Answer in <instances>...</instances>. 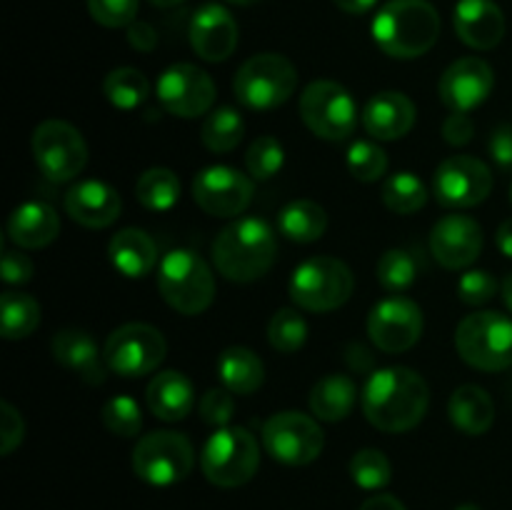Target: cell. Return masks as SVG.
Listing matches in <instances>:
<instances>
[{"instance_id":"obj_1","label":"cell","mask_w":512,"mask_h":510,"mask_svg":"<svg viewBox=\"0 0 512 510\" xmlns=\"http://www.w3.org/2000/svg\"><path fill=\"white\" fill-rule=\"evenodd\" d=\"M430 405V388L405 365L375 370L363 388V413L383 433H405L420 425Z\"/></svg>"},{"instance_id":"obj_2","label":"cell","mask_w":512,"mask_h":510,"mask_svg":"<svg viewBox=\"0 0 512 510\" xmlns=\"http://www.w3.org/2000/svg\"><path fill=\"white\" fill-rule=\"evenodd\" d=\"M278 238L263 218H238L213 243V263L225 280L253 283L275 263Z\"/></svg>"},{"instance_id":"obj_3","label":"cell","mask_w":512,"mask_h":510,"mask_svg":"<svg viewBox=\"0 0 512 510\" xmlns=\"http://www.w3.org/2000/svg\"><path fill=\"white\" fill-rule=\"evenodd\" d=\"M440 38V15L428 0H388L373 20V40L385 55L413 60Z\"/></svg>"},{"instance_id":"obj_4","label":"cell","mask_w":512,"mask_h":510,"mask_svg":"<svg viewBox=\"0 0 512 510\" xmlns=\"http://www.w3.org/2000/svg\"><path fill=\"white\" fill-rule=\"evenodd\" d=\"M353 270L333 255H315L293 270L288 283L290 300L308 313H330L353 295Z\"/></svg>"},{"instance_id":"obj_5","label":"cell","mask_w":512,"mask_h":510,"mask_svg":"<svg viewBox=\"0 0 512 510\" xmlns=\"http://www.w3.org/2000/svg\"><path fill=\"white\" fill-rule=\"evenodd\" d=\"M158 290L173 310L183 315H198L213 305V270L195 250H170L158 265Z\"/></svg>"},{"instance_id":"obj_6","label":"cell","mask_w":512,"mask_h":510,"mask_svg":"<svg viewBox=\"0 0 512 510\" xmlns=\"http://www.w3.org/2000/svg\"><path fill=\"white\" fill-rule=\"evenodd\" d=\"M455 350L475 370H508L512 365V320L495 310L468 315L455 330Z\"/></svg>"},{"instance_id":"obj_7","label":"cell","mask_w":512,"mask_h":510,"mask_svg":"<svg viewBox=\"0 0 512 510\" xmlns=\"http://www.w3.org/2000/svg\"><path fill=\"white\" fill-rule=\"evenodd\" d=\"M258 465V440L248 428H240V425H225L215 430L200 455L203 475L218 488H240L253 480Z\"/></svg>"},{"instance_id":"obj_8","label":"cell","mask_w":512,"mask_h":510,"mask_svg":"<svg viewBox=\"0 0 512 510\" xmlns=\"http://www.w3.org/2000/svg\"><path fill=\"white\" fill-rule=\"evenodd\" d=\"M298 88V70L285 55L258 53L245 60L233 80V93L245 108L273 110L288 103Z\"/></svg>"},{"instance_id":"obj_9","label":"cell","mask_w":512,"mask_h":510,"mask_svg":"<svg viewBox=\"0 0 512 510\" xmlns=\"http://www.w3.org/2000/svg\"><path fill=\"white\" fill-rule=\"evenodd\" d=\"M195 465V450L183 433L155 430L143 435L133 450V470L140 480L155 488H168L190 475Z\"/></svg>"},{"instance_id":"obj_10","label":"cell","mask_w":512,"mask_h":510,"mask_svg":"<svg viewBox=\"0 0 512 510\" xmlns=\"http://www.w3.org/2000/svg\"><path fill=\"white\" fill-rule=\"evenodd\" d=\"M300 118L313 135L338 143L353 135L358 125V105L335 80H313L300 95Z\"/></svg>"},{"instance_id":"obj_11","label":"cell","mask_w":512,"mask_h":510,"mask_svg":"<svg viewBox=\"0 0 512 510\" xmlns=\"http://www.w3.org/2000/svg\"><path fill=\"white\" fill-rule=\"evenodd\" d=\"M168 343L158 328L148 323H125L108 335L103 345L108 370L123 378H143L158 370Z\"/></svg>"},{"instance_id":"obj_12","label":"cell","mask_w":512,"mask_h":510,"mask_svg":"<svg viewBox=\"0 0 512 510\" xmlns=\"http://www.w3.org/2000/svg\"><path fill=\"white\" fill-rule=\"evenodd\" d=\"M33 158L53 183H70L88 165L83 133L65 120H45L33 130Z\"/></svg>"},{"instance_id":"obj_13","label":"cell","mask_w":512,"mask_h":510,"mask_svg":"<svg viewBox=\"0 0 512 510\" xmlns=\"http://www.w3.org/2000/svg\"><path fill=\"white\" fill-rule=\"evenodd\" d=\"M325 445V435L318 420L298 410H283L265 420L263 448L273 460L283 465H308L320 458Z\"/></svg>"},{"instance_id":"obj_14","label":"cell","mask_w":512,"mask_h":510,"mask_svg":"<svg viewBox=\"0 0 512 510\" xmlns=\"http://www.w3.org/2000/svg\"><path fill=\"white\" fill-rule=\"evenodd\" d=\"M155 95L170 115L193 120L208 115L213 108L215 83L198 65L175 63L163 70L155 83Z\"/></svg>"},{"instance_id":"obj_15","label":"cell","mask_w":512,"mask_h":510,"mask_svg":"<svg viewBox=\"0 0 512 510\" xmlns=\"http://www.w3.org/2000/svg\"><path fill=\"white\" fill-rule=\"evenodd\" d=\"M368 335L383 353H405L423 335V310L405 295H390L370 310Z\"/></svg>"},{"instance_id":"obj_16","label":"cell","mask_w":512,"mask_h":510,"mask_svg":"<svg viewBox=\"0 0 512 510\" xmlns=\"http://www.w3.org/2000/svg\"><path fill=\"white\" fill-rule=\"evenodd\" d=\"M435 198L445 208H475L493 190V173L488 163L473 155H453L435 170Z\"/></svg>"},{"instance_id":"obj_17","label":"cell","mask_w":512,"mask_h":510,"mask_svg":"<svg viewBox=\"0 0 512 510\" xmlns=\"http://www.w3.org/2000/svg\"><path fill=\"white\" fill-rule=\"evenodd\" d=\"M253 193V180L230 165H210L193 180V200L213 218H235L245 213Z\"/></svg>"},{"instance_id":"obj_18","label":"cell","mask_w":512,"mask_h":510,"mask_svg":"<svg viewBox=\"0 0 512 510\" xmlns=\"http://www.w3.org/2000/svg\"><path fill=\"white\" fill-rule=\"evenodd\" d=\"M495 73L483 58H460L448 65L438 83V95L450 113H470L490 98Z\"/></svg>"},{"instance_id":"obj_19","label":"cell","mask_w":512,"mask_h":510,"mask_svg":"<svg viewBox=\"0 0 512 510\" xmlns=\"http://www.w3.org/2000/svg\"><path fill=\"white\" fill-rule=\"evenodd\" d=\"M480 250H483V228L470 215H445L430 230V253L443 268H468L478 260Z\"/></svg>"},{"instance_id":"obj_20","label":"cell","mask_w":512,"mask_h":510,"mask_svg":"<svg viewBox=\"0 0 512 510\" xmlns=\"http://www.w3.org/2000/svg\"><path fill=\"white\" fill-rule=\"evenodd\" d=\"M240 30L233 13L218 3H205L190 20V45L208 63H223L238 48Z\"/></svg>"},{"instance_id":"obj_21","label":"cell","mask_w":512,"mask_h":510,"mask_svg":"<svg viewBox=\"0 0 512 510\" xmlns=\"http://www.w3.org/2000/svg\"><path fill=\"white\" fill-rule=\"evenodd\" d=\"M65 213L90 230L108 228L123 210L118 190L103 180H80L65 193Z\"/></svg>"},{"instance_id":"obj_22","label":"cell","mask_w":512,"mask_h":510,"mask_svg":"<svg viewBox=\"0 0 512 510\" xmlns=\"http://www.w3.org/2000/svg\"><path fill=\"white\" fill-rule=\"evenodd\" d=\"M453 25L458 38L473 50L498 48L505 35V15L495 0H458Z\"/></svg>"},{"instance_id":"obj_23","label":"cell","mask_w":512,"mask_h":510,"mask_svg":"<svg viewBox=\"0 0 512 510\" xmlns=\"http://www.w3.org/2000/svg\"><path fill=\"white\" fill-rule=\"evenodd\" d=\"M363 128L375 140H398L413 130L415 125V105L408 95L403 93H378L365 103Z\"/></svg>"},{"instance_id":"obj_24","label":"cell","mask_w":512,"mask_h":510,"mask_svg":"<svg viewBox=\"0 0 512 510\" xmlns=\"http://www.w3.org/2000/svg\"><path fill=\"white\" fill-rule=\"evenodd\" d=\"M53 355L60 365L73 370L80 380L88 385H103L105 373H108V363L105 355H100L98 343L93 335L85 330L68 328L55 333L53 338Z\"/></svg>"},{"instance_id":"obj_25","label":"cell","mask_w":512,"mask_h":510,"mask_svg":"<svg viewBox=\"0 0 512 510\" xmlns=\"http://www.w3.org/2000/svg\"><path fill=\"white\" fill-rule=\"evenodd\" d=\"M8 235L23 250L45 248L60 235L58 210L43 200H28L8 218Z\"/></svg>"},{"instance_id":"obj_26","label":"cell","mask_w":512,"mask_h":510,"mask_svg":"<svg viewBox=\"0 0 512 510\" xmlns=\"http://www.w3.org/2000/svg\"><path fill=\"white\" fill-rule=\"evenodd\" d=\"M145 403L155 418L165 420V423H178V420L188 418L195 405L193 383L185 378V373L163 370L150 380L148 390H145Z\"/></svg>"},{"instance_id":"obj_27","label":"cell","mask_w":512,"mask_h":510,"mask_svg":"<svg viewBox=\"0 0 512 510\" xmlns=\"http://www.w3.org/2000/svg\"><path fill=\"white\" fill-rule=\"evenodd\" d=\"M108 258L125 278H145L158 265V245L145 230L123 228L110 238Z\"/></svg>"},{"instance_id":"obj_28","label":"cell","mask_w":512,"mask_h":510,"mask_svg":"<svg viewBox=\"0 0 512 510\" xmlns=\"http://www.w3.org/2000/svg\"><path fill=\"white\" fill-rule=\"evenodd\" d=\"M448 415L465 435H483L493 428L495 403L480 385H460L448 400Z\"/></svg>"},{"instance_id":"obj_29","label":"cell","mask_w":512,"mask_h":510,"mask_svg":"<svg viewBox=\"0 0 512 510\" xmlns=\"http://www.w3.org/2000/svg\"><path fill=\"white\" fill-rule=\"evenodd\" d=\"M355 400H358L355 380L350 375L330 373L313 385L308 403L315 418L325 420V423H338L353 413Z\"/></svg>"},{"instance_id":"obj_30","label":"cell","mask_w":512,"mask_h":510,"mask_svg":"<svg viewBox=\"0 0 512 510\" xmlns=\"http://www.w3.org/2000/svg\"><path fill=\"white\" fill-rule=\"evenodd\" d=\"M218 378L233 395H250L263 385L265 365L250 348L233 345L220 353Z\"/></svg>"},{"instance_id":"obj_31","label":"cell","mask_w":512,"mask_h":510,"mask_svg":"<svg viewBox=\"0 0 512 510\" xmlns=\"http://www.w3.org/2000/svg\"><path fill=\"white\" fill-rule=\"evenodd\" d=\"M278 230L290 243H315L328 230V213L315 200H290L278 213Z\"/></svg>"},{"instance_id":"obj_32","label":"cell","mask_w":512,"mask_h":510,"mask_svg":"<svg viewBox=\"0 0 512 510\" xmlns=\"http://www.w3.org/2000/svg\"><path fill=\"white\" fill-rule=\"evenodd\" d=\"M40 325V303L28 293L5 290L0 298V330L5 340H23Z\"/></svg>"},{"instance_id":"obj_33","label":"cell","mask_w":512,"mask_h":510,"mask_svg":"<svg viewBox=\"0 0 512 510\" xmlns=\"http://www.w3.org/2000/svg\"><path fill=\"white\" fill-rule=\"evenodd\" d=\"M245 135V120L230 105H220V108L210 110L200 128V140L210 153H230L240 145Z\"/></svg>"},{"instance_id":"obj_34","label":"cell","mask_w":512,"mask_h":510,"mask_svg":"<svg viewBox=\"0 0 512 510\" xmlns=\"http://www.w3.org/2000/svg\"><path fill=\"white\" fill-rule=\"evenodd\" d=\"M383 205L395 215H413L428 203V188L423 180L410 170L403 173L388 175L383 180V190H380Z\"/></svg>"},{"instance_id":"obj_35","label":"cell","mask_w":512,"mask_h":510,"mask_svg":"<svg viewBox=\"0 0 512 510\" xmlns=\"http://www.w3.org/2000/svg\"><path fill=\"white\" fill-rule=\"evenodd\" d=\"M135 198L155 213L170 210L180 200V178L170 168H148L135 183Z\"/></svg>"},{"instance_id":"obj_36","label":"cell","mask_w":512,"mask_h":510,"mask_svg":"<svg viewBox=\"0 0 512 510\" xmlns=\"http://www.w3.org/2000/svg\"><path fill=\"white\" fill-rule=\"evenodd\" d=\"M103 95L118 110H135L150 95V83L143 70L115 68L105 75Z\"/></svg>"},{"instance_id":"obj_37","label":"cell","mask_w":512,"mask_h":510,"mask_svg":"<svg viewBox=\"0 0 512 510\" xmlns=\"http://www.w3.org/2000/svg\"><path fill=\"white\" fill-rule=\"evenodd\" d=\"M268 340L278 353H298L308 340V323L293 308H280L268 323Z\"/></svg>"},{"instance_id":"obj_38","label":"cell","mask_w":512,"mask_h":510,"mask_svg":"<svg viewBox=\"0 0 512 510\" xmlns=\"http://www.w3.org/2000/svg\"><path fill=\"white\" fill-rule=\"evenodd\" d=\"M378 283L388 290L390 295H400L415 283L418 278V265L408 250H385L378 260Z\"/></svg>"},{"instance_id":"obj_39","label":"cell","mask_w":512,"mask_h":510,"mask_svg":"<svg viewBox=\"0 0 512 510\" xmlns=\"http://www.w3.org/2000/svg\"><path fill=\"white\" fill-rule=\"evenodd\" d=\"M350 478L363 490H380L393 478V468L385 453L375 448H363L350 460Z\"/></svg>"},{"instance_id":"obj_40","label":"cell","mask_w":512,"mask_h":510,"mask_svg":"<svg viewBox=\"0 0 512 510\" xmlns=\"http://www.w3.org/2000/svg\"><path fill=\"white\" fill-rule=\"evenodd\" d=\"M100 420L105 428L118 438H135L143 428V413H140L138 400L130 395H115L100 410Z\"/></svg>"},{"instance_id":"obj_41","label":"cell","mask_w":512,"mask_h":510,"mask_svg":"<svg viewBox=\"0 0 512 510\" xmlns=\"http://www.w3.org/2000/svg\"><path fill=\"white\" fill-rule=\"evenodd\" d=\"M285 163L283 143L273 135H260L250 143L248 153H245V168L255 180H270L278 175V170Z\"/></svg>"},{"instance_id":"obj_42","label":"cell","mask_w":512,"mask_h":510,"mask_svg":"<svg viewBox=\"0 0 512 510\" xmlns=\"http://www.w3.org/2000/svg\"><path fill=\"white\" fill-rule=\"evenodd\" d=\"M348 170L360 183H375L388 173V153L370 140H358L348 150Z\"/></svg>"},{"instance_id":"obj_43","label":"cell","mask_w":512,"mask_h":510,"mask_svg":"<svg viewBox=\"0 0 512 510\" xmlns=\"http://www.w3.org/2000/svg\"><path fill=\"white\" fill-rule=\"evenodd\" d=\"M140 0H88V10L103 28H128L135 23Z\"/></svg>"},{"instance_id":"obj_44","label":"cell","mask_w":512,"mask_h":510,"mask_svg":"<svg viewBox=\"0 0 512 510\" xmlns=\"http://www.w3.org/2000/svg\"><path fill=\"white\" fill-rule=\"evenodd\" d=\"M498 280L488 270H468L463 278L458 280V298L465 305H485L495 298L498 293Z\"/></svg>"},{"instance_id":"obj_45","label":"cell","mask_w":512,"mask_h":510,"mask_svg":"<svg viewBox=\"0 0 512 510\" xmlns=\"http://www.w3.org/2000/svg\"><path fill=\"white\" fill-rule=\"evenodd\" d=\"M235 413V400L228 388H210L208 393L200 398V418L203 423L215 425V428H225Z\"/></svg>"},{"instance_id":"obj_46","label":"cell","mask_w":512,"mask_h":510,"mask_svg":"<svg viewBox=\"0 0 512 510\" xmlns=\"http://www.w3.org/2000/svg\"><path fill=\"white\" fill-rule=\"evenodd\" d=\"M25 425L18 410L3 400L0 403V455H10L20 443H23Z\"/></svg>"},{"instance_id":"obj_47","label":"cell","mask_w":512,"mask_h":510,"mask_svg":"<svg viewBox=\"0 0 512 510\" xmlns=\"http://www.w3.org/2000/svg\"><path fill=\"white\" fill-rule=\"evenodd\" d=\"M33 260L23 253H15V250H5L3 253V265H0V273L8 285H25L33 280Z\"/></svg>"},{"instance_id":"obj_48","label":"cell","mask_w":512,"mask_h":510,"mask_svg":"<svg viewBox=\"0 0 512 510\" xmlns=\"http://www.w3.org/2000/svg\"><path fill=\"white\" fill-rule=\"evenodd\" d=\"M475 135V125L468 113H450L443 123V138L448 145H468Z\"/></svg>"},{"instance_id":"obj_49","label":"cell","mask_w":512,"mask_h":510,"mask_svg":"<svg viewBox=\"0 0 512 510\" xmlns=\"http://www.w3.org/2000/svg\"><path fill=\"white\" fill-rule=\"evenodd\" d=\"M490 155L503 170H512V125H498L490 135Z\"/></svg>"},{"instance_id":"obj_50","label":"cell","mask_w":512,"mask_h":510,"mask_svg":"<svg viewBox=\"0 0 512 510\" xmlns=\"http://www.w3.org/2000/svg\"><path fill=\"white\" fill-rule=\"evenodd\" d=\"M128 43L140 53H153L155 45H158V33L145 20H135V23L128 25Z\"/></svg>"},{"instance_id":"obj_51","label":"cell","mask_w":512,"mask_h":510,"mask_svg":"<svg viewBox=\"0 0 512 510\" xmlns=\"http://www.w3.org/2000/svg\"><path fill=\"white\" fill-rule=\"evenodd\" d=\"M360 510H408L395 495H373L360 505Z\"/></svg>"},{"instance_id":"obj_52","label":"cell","mask_w":512,"mask_h":510,"mask_svg":"<svg viewBox=\"0 0 512 510\" xmlns=\"http://www.w3.org/2000/svg\"><path fill=\"white\" fill-rule=\"evenodd\" d=\"M333 3L338 5V8L343 10V13L363 15V13H368V10H373L378 0H333Z\"/></svg>"},{"instance_id":"obj_53","label":"cell","mask_w":512,"mask_h":510,"mask_svg":"<svg viewBox=\"0 0 512 510\" xmlns=\"http://www.w3.org/2000/svg\"><path fill=\"white\" fill-rule=\"evenodd\" d=\"M495 240H498V248L503 250L508 258H512V218H508L503 225H500L498 238H495Z\"/></svg>"},{"instance_id":"obj_54","label":"cell","mask_w":512,"mask_h":510,"mask_svg":"<svg viewBox=\"0 0 512 510\" xmlns=\"http://www.w3.org/2000/svg\"><path fill=\"white\" fill-rule=\"evenodd\" d=\"M500 290H503V300H505V305H508L510 313H512V273L508 275V278L503 280V285H500Z\"/></svg>"},{"instance_id":"obj_55","label":"cell","mask_w":512,"mask_h":510,"mask_svg":"<svg viewBox=\"0 0 512 510\" xmlns=\"http://www.w3.org/2000/svg\"><path fill=\"white\" fill-rule=\"evenodd\" d=\"M150 3H153L155 8H175V5L185 3V0H150Z\"/></svg>"},{"instance_id":"obj_56","label":"cell","mask_w":512,"mask_h":510,"mask_svg":"<svg viewBox=\"0 0 512 510\" xmlns=\"http://www.w3.org/2000/svg\"><path fill=\"white\" fill-rule=\"evenodd\" d=\"M455 510H483V508H478L475 503H465V505H460V508H455Z\"/></svg>"},{"instance_id":"obj_57","label":"cell","mask_w":512,"mask_h":510,"mask_svg":"<svg viewBox=\"0 0 512 510\" xmlns=\"http://www.w3.org/2000/svg\"><path fill=\"white\" fill-rule=\"evenodd\" d=\"M228 3H233V5H253V3H258V0H228Z\"/></svg>"},{"instance_id":"obj_58","label":"cell","mask_w":512,"mask_h":510,"mask_svg":"<svg viewBox=\"0 0 512 510\" xmlns=\"http://www.w3.org/2000/svg\"><path fill=\"white\" fill-rule=\"evenodd\" d=\"M510 200H512V185H510Z\"/></svg>"}]
</instances>
